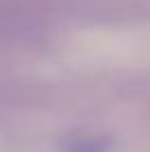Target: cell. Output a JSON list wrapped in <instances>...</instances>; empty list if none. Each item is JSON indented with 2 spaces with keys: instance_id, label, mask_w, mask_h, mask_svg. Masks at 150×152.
Segmentation results:
<instances>
[{
  "instance_id": "obj_1",
  "label": "cell",
  "mask_w": 150,
  "mask_h": 152,
  "mask_svg": "<svg viewBox=\"0 0 150 152\" xmlns=\"http://www.w3.org/2000/svg\"><path fill=\"white\" fill-rule=\"evenodd\" d=\"M69 152H104V143L102 141H77L69 145Z\"/></svg>"
}]
</instances>
